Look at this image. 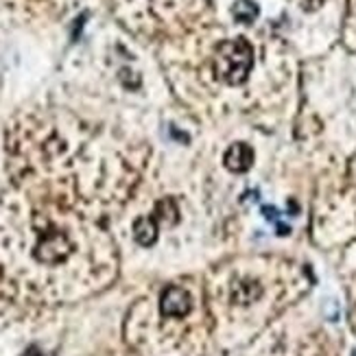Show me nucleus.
Masks as SVG:
<instances>
[{"label":"nucleus","instance_id":"20e7f679","mask_svg":"<svg viewBox=\"0 0 356 356\" xmlns=\"http://www.w3.org/2000/svg\"><path fill=\"white\" fill-rule=\"evenodd\" d=\"M223 162H225V166L229 168V171H234V173H245V171H250L252 164H254V149H252L250 145H245V143L232 145V147L225 151Z\"/></svg>","mask_w":356,"mask_h":356},{"label":"nucleus","instance_id":"f03ea898","mask_svg":"<svg viewBox=\"0 0 356 356\" xmlns=\"http://www.w3.org/2000/svg\"><path fill=\"white\" fill-rule=\"evenodd\" d=\"M70 256V243L64 234L59 232H49L38 245L35 250V258L44 265H59Z\"/></svg>","mask_w":356,"mask_h":356},{"label":"nucleus","instance_id":"f257e3e1","mask_svg":"<svg viewBox=\"0 0 356 356\" xmlns=\"http://www.w3.org/2000/svg\"><path fill=\"white\" fill-rule=\"evenodd\" d=\"M254 66V49L245 38L223 42L214 57V72L221 81L238 86L247 79Z\"/></svg>","mask_w":356,"mask_h":356},{"label":"nucleus","instance_id":"7ed1b4c3","mask_svg":"<svg viewBox=\"0 0 356 356\" xmlns=\"http://www.w3.org/2000/svg\"><path fill=\"white\" fill-rule=\"evenodd\" d=\"M191 311V300L188 293L181 286H168L162 293V313L166 317H184Z\"/></svg>","mask_w":356,"mask_h":356},{"label":"nucleus","instance_id":"39448f33","mask_svg":"<svg viewBox=\"0 0 356 356\" xmlns=\"http://www.w3.org/2000/svg\"><path fill=\"white\" fill-rule=\"evenodd\" d=\"M134 234H136L138 243L149 247L158 238V225L153 219H140V221H136V225H134Z\"/></svg>","mask_w":356,"mask_h":356},{"label":"nucleus","instance_id":"423d86ee","mask_svg":"<svg viewBox=\"0 0 356 356\" xmlns=\"http://www.w3.org/2000/svg\"><path fill=\"white\" fill-rule=\"evenodd\" d=\"M258 13L260 9L254 0H236V3L232 5V15L243 24H252L258 18Z\"/></svg>","mask_w":356,"mask_h":356},{"label":"nucleus","instance_id":"0eeeda50","mask_svg":"<svg viewBox=\"0 0 356 356\" xmlns=\"http://www.w3.org/2000/svg\"><path fill=\"white\" fill-rule=\"evenodd\" d=\"M24 356H44V354H42V352H40L38 348H31V350H29V352H26Z\"/></svg>","mask_w":356,"mask_h":356}]
</instances>
